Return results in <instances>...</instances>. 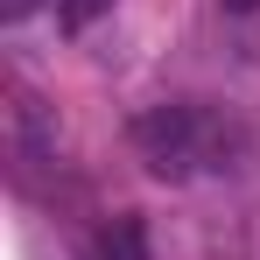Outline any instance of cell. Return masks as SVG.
I'll use <instances>...</instances> for the list:
<instances>
[{"instance_id":"6da1fadb","label":"cell","mask_w":260,"mask_h":260,"mask_svg":"<svg viewBox=\"0 0 260 260\" xmlns=\"http://www.w3.org/2000/svg\"><path fill=\"white\" fill-rule=\"evenodd\" d=\"M239 148H246V134L204 106H148L134 120V155L148 162L155 183H190L197 169H232Z\"/></svg>"},{"instance_id":"7a4b0ae2","label":"cell","mask_w":260,"mask_h":260,"mask_svg":"<svg viewBox=\"0 0 260 260\" xmlns=\"http://www.w3.org/2000/svg\"><path fill=\"white\" fill-rule=\"evenodd\" d=\"M7 148H14V169H43V162H56V127L43 120V106L28 99V91H14L7 99Z\"/></svg>"},{"instance_id":"3957f363","label":"cell","mask_w":260,"mask_h":260,"mask_svg":"<svg viewBox=\"0 0 260 260\" xmlns=\"http://www.w3.org/2000/svg\"><path fill=\"white\" fill-rule=\"evenodd\" d=\"M99 260H148V225H141V211H120L99 232Z\"/></svg>"},{"instance_id":"277c9868","label":"cell","mask_w":260,"mask_h":260,"mask_svg":"<svg viewBox=\"0 0 260 260\" xmlns=\"http://www.w3.org/2000/svg\"><path fill=\"white\" fill-rule=\"evenodd\" d=\"M106 7H113V0H56V21H63L71 36H85V28L106 14Z\"/></svg>"},{"instance_id":"5b68a950","label":"cell","mask_w":260,"mask_h":260,"mask_svg":"<svg viewBox=\"0 0 260 260\" xmlns=\"http://www.w3.org/2000/svg\"><path fill=\"white\" fill-rule=\"evenodd\" d=\"M43 0H0V21H21V14H36Z\"/></svg>"},{"instance_id":"8992f818","label":"cell","mask_w":260,"mask_h":260,"mask_svg":"<svg viewBox=\"0 0 260 260\" xmlns=\"http://www.w3.org/2000/svg\"><path fill=\"white\" fill-rule=\"evenodd\" d=\"M218 7H225V14H253L260 0H218Z\"/></svg>"}]
</instances>
